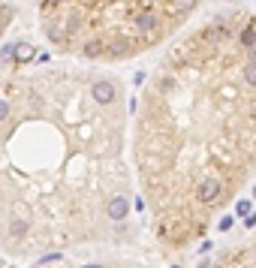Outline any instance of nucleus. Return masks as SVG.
<instances>
[{"label": "nucleus", "mask_w": 256, "mask_h": 268, "mask_svg": "<svg viewBox=\"0 0 256 268\" xmlns=\"http://www.w3.org/2000/svg\"><path fill=\"white\" fill-rule=\"evenodd\" d=\"M127 91L112 72L0 60V250L133 247Z\"/></svg>", "instance_id": "f257e3e1"}, {"label": "nucleus", "mask_w": 256, "mask_h": 268, "mask_svg": "<svg viewBox=\"0 0 256 268\" xmlns=\"http://www.w3.org/2000/svg\"><path fill=\"white\" fill-rule=\"evenodd\" d=\"M130 160L154 241H202L256 175L253 18H214L166 52L136 103Z\"/></svg>", "instance_id": "f03ea898"}, {"label": "nucleus", "mask_w": 256, "mask_h": 268, "mask_svg": "<svg viewBox=\"0 0 256 268\" xmlns=\"http://www.w3.org/2000/svg\"><path fill=\"white\" fill-rule=\"evenodd\" d=\"M36 268H157V265H151L148 259L136 253H127L124 247L97 244V247H79V250L43 256Z\"/></svg>", "instance_id": "7ed1b4c3"}, {"label": "nucleus", "mask_w": 256, "mask_h": 268, "mask_svg": "<svg viewBox=\"0 0 256 268\" xmlns=\"http://www.w3.org/2000/svg\"><path fill=\"white\" fill-rule=\"evenodd\" d=\"M36 57V49L30 46V43H18L15 49H12V60H18V63H30Z\"/></svg>", "instance_id": "20e7f679"}, {"label": "nucleus", "mask_w": 256, "mask_h": 268, "mask_svg": "<svg viewBox=\"0 0 256 268\" xmlns=\"http://www.w3.org/2000/svg\"><path fill=\"white\" fill-rule=\"evenodd\" d=\"M12 21V6L6 3V0H0V33H3V27Z\"/></svg>", "instance_id": "39448f33"}]
</instances>
